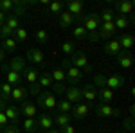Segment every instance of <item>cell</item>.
<instances>
[{
    "label": "cell",
    "instance_id": "obj_49",
    "mask_svg": "<svg viewBox=\"0 0 135 133\" xmlns=\"http://www.w3.org/2000/svg\"><path fill=\"white\" fill-rule=\"evenodd\" d=\"M60 131H61V133H76V128H74L72 124H69V126H65V128H61Z\"/></svg>",
    "mask_w": 135,
    "mask_h": 133
},
{
    "label": "cell",
    "instance_id": "obj_37",
    "mask_svg": "<svg viewBox=\"0 0 135 133\" xmlns=\"http://www.w3.org/2000/svg\"><path fill=\"white\" fill-rule=\"evenodd\" d=\"M128 18L126 16H119V14H115L114 18V25H115V31H119V29H126L128 27Z\"/></svg>",
    "mask_w": 135,
    "mask_h": 133
},
{
    "label": "cell",
    "instance_id": "obj_47",
    "mask_svg": "<svg viewBox=\"0 0 135 133\" xmlns=\"http://www.w3.org/2000/svg\"><path fill=\"white\" fill-rule=\"evenodd\" d=\"M86 40L88 41H94V43H97V41H101V36H99V32H88L86 34Z\"/></svg>",
    "mask_w": 135,
    "mask_h": 133
},
{
    "label": "cell",
    "instance_id": "obj_33",
    "mask_svg": "<svg viewBox=\"0 0 135 133\" xmlns=\"http://www.w3.org/2000/svg\"><path fill=\"white\" fill-rule=\"evenodd\" d=\"M92 85H94V88H95V90H99V88H104V86H106V76H104L103 72H97V74L94 76Z\"/></svg>",
    "mask_w": 135,
    "mask_h": 133
},
{
    "label": "cell",
    "instance_id": "obj_52",
    "mask_svg": "<svg viewBox=\"0 0 135 133\" xmlns=\"http://www.w3.org/2000/svg\"><path fill=\"white\" fill-rule=\"evenodd\" d=\"M45 133H61V131H60V130H54V128H52V130H49V131H45Z\"/></svg>",
    "mask_w": 135,
    "mask_h": 133
},
{
    "label": "cell",
    "instance_id": "obj_22",
    "mask_svg": "<svg viewBox=\"0 0 135 133\" xmlns=\"http://www.w3.org/2000/svg\"><path fill=\"white\" fill-rule=\"evenodd\" d=\"M81 97H83V99H86V101H90V102H95V101H97V90L94 88L92 83L83 85V88H81Z\"/></svg>",
    "mask_w": 135,
    "mask_h": 133
},
{
    "label": "cell",
    "instance_id": "obj_30",
    "mask_svg": "<svg viewBox=\"0 0 135 133\" xmlns=\"http://www.w3.org/2000/svg\"><path fill=\"white\" fill-rule=\"evenodd\" d=\"M51 77H52V83H65V81H67V74H65V70H63L61 67L52 68Z\"/></svg>",
    "mask_w": 135,
    "mask_h": 133
},
{
    "label": "cell",
    "instance_id": "obj_1",
    "mask_svg": "<svg viewBox=\"0 0 135 133\" xmlns=\"http://www.w3.org/2000/svg\"><path fill=\"white\" fill-rule=\"evenodd\" d=\"M61 68L65 70V74H67V81H69L70 86L81 85V81H83V72L79 70V68H76L72 63H70L69 58H63L61 60Z\"/></svg>",
    "mask_w": 135,
    "mask_h": 133
},
{
    "label": "cell",
    "instance_id": "obj_27",
    "mask_svg": "<svg viewBox=\"0 0 135 133\" xmlns=\"http://www.w3.org/2000/svg\"><path fill=\"white\" fill-rule=\"evenodd\" d=\"M16 47H18V43H16V40H15L13 36L2 40V45H0V49L6 52V54H13V52L16 51Z\"/></svg>",
    "mask_w": 135,
    "mask_h": 133
},
{
    "label": "cell",
    "instance_id": "obj_45",
    "mask_svg": "<svg viewBox=\"0 0 135 133\" xmlns=\"http://www.w3.org/2000/svg\"><path fill=\"white\" fill-rule=\"evenodd\" d=\"M27 92L31 93V95H34V97H38V95L42 93V86H40L38 83H32V85H29V88H27Z\"/></svg>",
    "mask_w": 135,
    "mask_h": 133
},
{
    "label": "cell",
    "instance_id": "obj_14",
    "mask_svg": "<svg viewBox=\"0 0 135 133\" xmlns=\"http://www.w3.org/2000/svg\"><path fill=\"white\" fill-rule=\"evenodd\" d=\"M6 67H7L9 70H13V72L22 74V70L27 67V61H25L23 56H15V58H11V60H9V63H6Z\"/></svg>",
    "mask_w": 135,
    "mask_h": 133
},
{
    "label": "cell",
    "instance_id": "obj_5",
    "mask_svg": "<svg viewBox=\"0 0 135 133\" xmlns=\"http://www.w3.org/2000/svg\"><path fill=\"white\" fill-rule=\"evenodd\" d=\"M18 110H20V115H23L25 119H36L38 113H40L36 102H32V101H22L18 104Z\"/></svg>",
    "mask_w": 135,
    "mask_h": 133
},
{
    "label": "cell",
    "instance_id": "obj_32",
    "mask_svg": "<svg viewBox=\"0 0 135 133\" xmlns=\"http://www.w3.org/2000/svg\"><path fill=\"white\" fill-rule=\"evenodd\" d=\"M38 85H40L42 88H51V85H52L51 72H42V74L38 76Z\"/></svg>",
    "mask_w": 135,
    "mask_h": 133
},
{
    "label": "cell",
    "instance_id": "obj_51",
    "mask_svg": "<svg viewBox=\"0 0 135 133\" xmlns=\"http://www.w3.org/2000/svg\"><path fill=\"white\" fill-rule=\"evenodd\" d=\"M6 58H7V54H6V52L0 49V63H4V60H6Z\"/></svg>",
    "mask_w": 135,
    "mask_h": 133
},
{
    "label": "cell",
    "instance_id": "obj_43",
    "mask_svg": "<svg viewBox=\"0 0 135 133\" xmlns=\"http://www.w3.org/2000/svg\"><path fill=\"white\" fill-rule=\"evenodd\" d=\"M0 11L6 14L13 13V0H0Z\"/></svg>",
    "mask_w": 135,
    "mask_h": 133
},
{
    "label": "cell",
    "instance_id": "obj_39",
    "mask_svg": "<svg viewBox=\"0 0 135 133\" xmlns=\"http://www.w3.org/2000/svg\"><path fill=\"white\" fill-rule=\"evenodd\" d=\"M34 40H36V43H47V41H49V34H47L45 29H36Z\"/></svg>",
    "mask_w": 135,
    "mask_h": 133
},
{
    "label": "cell",
    "instance_id": "obj_34",
    "mask_svg": "<svg viewBox=\"0 0 135 133\" xmlns=\"http://www.w3.org/2000/svg\"><path fill=\"white\" fill-rule=\"evenodd\" d=\"M60 49H61L63 54L70 56V54H74V52H76V43H74L72 40H65V41L61 43V47H60Z\"/></svg>",
    "mask_w": 135,
    "mask_h": 133
},
{
    "label": "cell",
    "instance_id": "obj_3",
    "mask_svg": "<svg viewBox=\"0 0 135 133\" xmlns=\"http://www.w3.org/2000/svg\"><path fill=\"white\" fill-rule=\"evenodd\" d=\"M56 104H58V101H56V97H54V93L52 92H43L38 95V108H45V110H49V113L54 112L56 110Z\"/></svg>",
    "mask_w": 135,
    "mask_h": 133
},
{
    "label": "cell",
    "instance_id": "obj_2",
    "mask_svg": "<svg viewBox=\"0 0 135 133\" xmlns=\"http://www.w3.org/2000/svg\"><path fill=\"white\" fill-rule=\"evenodd\" d=\"M72 58H69L70 60V63H72L76 68H79L81 72H92L94 68H92V65L88 63V60H86V56H85V52L83 51H76L74 54H70Z\"/></svg>",
    "mask_w": 135,
    "mask_h": 133
},
{
    "label": "cell",
    "instance_id": "obj_20",
    "mask_svg": "<svg viewBox=\"0 0 135 133\" xmlns=\"http://www.w3.org/2000/svg\"><path fill=\"white\" fill-rule=\"evenodd\" d=\"M36 121H38V126H40V130H45V131H49L54 128V121H52L51 113H38V117H36Z\"/></svg>",
    "mask_w": 135,
    "mask_h": 133
},
{
    "label": "cell",
    "instance_id": "obj_18",
    "mask_svg": "<svg viewBox=\"0 0 135 133\" xmlns=\"http://www.w3.org/2000/svg\"><path fill=\"white\" fill-rule=\"evenodd\" d=\"M67 13H70L74 18H81L83 16V2L81 0H70L67 4Z\"/></svg>",
    "mask_w": 135,
    "mask_h": 133
},
{
    "label": "cell",
    "instance_id": "obj_41",
    "mask_svg": "<svg viewBox=\"0 0 135 133\" xmlns=\"http://www.w3.org/2000/svg\"><path fill=\"white\" fill-rule=\"evenodd\" d=\"M114 18H115L114 9H104L103 13H99V20H101V23H103V22H114Z\"/></svg>",
    "mask_w": 135,
    "mask_h": 133
},
{
    "label": "cell",
    "instance_id": "obj_21",
    "mask_svg": "<svg viewBox=\"0 0 135 133\" xmlns=\"http://www.w3.org/2000/svg\"><path fill=\"white\" fill-rule=\"evenodd\" d=\"M103 51H104V54H108V56L115 58V56L121 52V47H119V41H117V38H112V40L106 41V43L103 45Z\"/></svg>",
    "mask_w": 135,
    "mask_h": 133
},
{
    "label": "cell",
    "instance_id": "obj_50",
    "mask_svg": "<svg viewBox=\"0 0 135 133\" xmlns=\"http://www.w3.org/2000/svg\"><path fill=\"white\" fill-rule=\"evenodd\" d=\"M6 18H7V14H6V13H2V11H0V27H2V25H4V22H6Z\"/></svg>",
    "mask_w": 135,
    "mask_h": 133
},
{
    "label": "cell",
    "instance_id": "obj_10",
    "mask_svg": "<svg viewBox=\"0 0 135 133\" xmlns=\"http://www.w3.org/2000/svg\"><path fill=\"white\" fill-rule=\"evenodd\" d=\"M4 113H6V117H7V121H9L13 126H18L20 124V110H18V106L16 104H7L6 106V110H4Z\"/></svg>",
    "mask_w": 135,
    "mask_h": 133
},
{
    "label": "cell",
    "instance_id": "obj_7",
    "mask_svg": "<svg viewBox=\"0 0 135 133\" xmlns=\"http://www.w3.org/2000/svg\"><path fill=\"white\" fill-rule=\"evenodd\" d=\"M95 115H99V117H119L121 112L115 110V108H112L110 104L97 102V104H95Z\"/></svg>",
    "mask_w": 135,
    "mask_h": 133
},
{
    "label": "cell",
    "instance_id": "obj_38",
    "mask_svg": "<svg viewBox=\"0 0 135 133\" xmlns=\"http://www.w3.org/2000/svg\"><path fill=\"white\" fill-rule=\"evenodd\" d=\"M72 34H74L76 40H86V34L88 32H86V29H85L83 25H76L72 29Z\"/></svg>",
    "mask_w": 135,
    "mask_h": 133
},
{
    "label": "cell",
    "instance_id": "obj_16",
    "mask_svg": "<svg viewBox=\"0 0 135 133\" xmlns=\"http://www.w3.org/2000/svg\"><path fill=\"white\" fill-rule=\"evenodd\" d=\"M49 113V112H47ZM52 121H54V124L61 130V128H65V126H69V124L72 122V117H70V113H58V112H52L51 113Z\"/></svg>",
    "mask_w": 135,
    "mask_h": 133
},
{
    "label": "cell",
    "instance_id": "obj_23",
    "mask_svg": "<svg viewBox=\"0 0 135 133\" xmlns=\"http://www.w3.org/2000/svg\"><path fill=\"white\" fill-rule=\"evenodd\" d=\"M58 18H60V20H58L60 27H61V29H65V31H67V29H70V27L74 25V16L70 14V13H67V11L60 13V14H58Z\"/></svg>",
    "mask_w": 135,
    "mask_h": 133
},
{
    "label": "cell",
    "instance_id": "obj_11",
    "mask_svg": "<svg viewBox=\"0 0 135 133\" xmlns=\"http://www.w3.org/2000/svg\"><path fill=\"white\" fill-rule=\"evenodd\" d=\"M97 32H99V36H101V40H112L114 38V34L117 31H115V25L114 22H103L101 25H99V29H97Z\"/></svg>",
    "mask_w": 135,
    "mask_h": 133
},
{
    "label": "cell",
    "instance_id": "obj_19",
    "mask_svg": "<svg viewBox=\"0 0 135 133\" xmlns=\"http://www.w3.org/2000/svg\"><path fill=\"white\" fill-rule=\"evenodd\" d=\"M65 95H67V101L70 104H76V102H81V88L79 86H67L65 90Z\"/></svg>",
    "mask_w": 135,
    "mask_h": 133
},
{
    "label": "cell",
    "instance_id": "obj_24",
    "mask_svg": "<svg viewBox=\"0 0 135 133\" xmlns=\"http://www.w3.org/2000/svg\"><path fill=\"white\" fill-rule=\"evenodd\" d=\"M22 72H23V77H22V79H25L29 85L38 83V76H40V74H38V68H36V67H25Z\"/></svg>",
    "mask_w": 135,
    "mask_h": 133
},
{
    "label": "cell",
    "instance_id": "obj_28",
    "mask_svg": "<svg viewBox=\"0 0 135 133\" xmlns=\"http://www.w3.org/2000/svg\"><path fill=\"white\" fill-rule=\"evenodd\" d=\"M97 99H99V102H104V104H110V101L114 99V92L110 90V88H99L97 90Z\"/></svg>",
    "mask_w": 135,
    "mask_h": 133
},
{
    "label": "cell",
    "instance_id": "obj_36",
    "mask_svg": "<svg viewBox=\"0 0 135 133\" xmlns=\"http://www.w3.org/2000/svg\"><path fill=\"white\" fill-rule=\"evenodd\" d=\"M70 110H72V104L65 99V101H58L54 112H58V113H70Z\"/></svg>",
    "mask_w": 135,
    "mask_h": 133
},
{
    "label": "cell",
    "instance_id": "obj_35",
    "mask_svg": "<svg viewBox=\"0 0 135 133\" xmlns=\"http://www.w3.org/2000/svg\"><path fill=\"white\" fill-rule=\"evenodd\" d=\"M13 38L16 40V43H20V41H25L27 38H29V32H27L25 27H18L16 31L13 32Z\"/></svg>",
    "mask_w": 135,
    "mask_h": 133
},
{
    "label": "cell",
    "instance_id": "obj_42",
    "mask_svg": "<svg viewBox=\"0 0 135 133\" xmlns=\"http://www.w3.org/2000/svg\"><path fill=\"white\" fill-rule=\"evenodd\" d=\"M51 88H52V93H58V95H65L67 85H65V83H52Z\"/></svg>",
    "mask_w": 135,
    "mask_h": 133
},
{
    "label": "cell",
    "instance_id": "obj_26",
    "mask_svg": "<svg viewBox=\"0 0 135 133\" xmlns=\"http://www.w3.org/2000/svg\"><path fill=\"white\" fill-rule=\"evenodd\" d=\"M27 7H29V0H13V14L15 16L23 14Z\"/></svg>",
    "mask_w": 135,
    "mask_h": 133
},
{
    "label": "cell",
    "instance_id": "obj_46",
    "mask_svg": "<svg viewBox=\"0 0 135 133\" xmlns=\"http://www.w3.org/2000/svg\"><path fill=\"white\" fill-rule=\"evenodd\" d=\"M2 133H22V130L18 128V126H13V124H7L4 130H2Z\"/></svg>",
    "mask_w": 135,
    "mask_h": 133
},
{
    "label": "cell",
    "instance_id": "obj_13",
    "mask_svg": "<svg viewBox=\"0 0 135 133\" xmlns=\"http://www.w3.org/2000/svg\"><path fill=\"white\" fill-rule=\"evenodd\" d=\"M132 11H133V2L132 0H121L115 4L114 13L119 16H128V14H132Z\"/></svg>",
    "mask_w": 135,
    "mask_h": 133
},
{
    "label": "cell",
    "instance_id": "obj_40",
    "mask_svg": "<svg viewBox=\"0 0 135 133\" xmlns=\"http://www.w3.org/2000/svg\"><path fill=\"white\" fill-rule=\"evenodd\" d=\"M49 11H51L52 14H60L65 11V4L63 2H51L49 4Z\"/></svg>",
    "mask_w": 135,
    "mask_h": 133
},
{
    "label": "cell",
    "instance_id": "obj_17",
    "mask_svg": "<svg viewBox=\"0 0 135 133\" xmlns=\"http://www.w3.org/2000/svg\"><path fill=\"white\" fill-rule=\"evenodd\" d=\"M27 97H29V92H27V86H13V92H11V101L18 102L20 104L22 101H27Z\"/></svg>",
    "mask_w": 135,
    "mask_h": 133
},
{
    "label": "cell",
    "instance_id": "obj_15",
    "mask_svg": "<svg viewBox=\"0 0 135 133\" xmlns=\"http://www.w3.org/2000/svg\"><path fill=\"white\" fill-rule=\"evenodd\" d=\"M115 61H117V65H119L121 68H130V67L133 65V56H132L130 51H121L115 56Z\"/></svg>",
    "mask_w": 135,
    "mask_h": 133
},
{
    "label": "cell",
    "instance_id": "obj_29",
    "mask_svg": "<svg viewBox=\"0 0 135 133\" xmlns=\"http://www.w3.org/2000/svg\"><path fill=\"white\" fill-rule=\"evenodd\" d=\"M22 126H23V131H27V133H36L38 130H40L36 119H23Z\"/></svg>",
    "mask_w": 135,
    "mask_h": 133
},
{
    "label": "cell",
    "instance_id": "obj_4",
    "mask_svg": "<svg viewBox=\"0 0 135 133\" xmlns=\"http://www.w3.org/2000/svg\"><path fill=\"white\" fill-rule=\"evenodd\" d=\"M81 25H83L86 32H95L101 25V20H99V13H88V14H83V20H81Z\"/></svg>",
    "mask_w": 135,
    "mask_h": 133
},
{
    "label": "cell",
    "instance_id": "obj_48",
    "mask_svg": "<svg viewBox=\"0 0 135 133\" xmlns=\"http://www.w3.org/2000/svg\"><path fill=\"white\" fill-rule=\"evenodd\" d=\"M9 124V121H7V117H6V113L0 112V130H4L6 126Z\"/></svg>",
    "mask_w": 135,
    "mask_h": 133
},
{
    "label": "cell",
    "instance_id": "obj_12",
    "mask_svg": "<svg viewBox=\"0 0 135 133\" xmlns=\"http://www.w3.org/2000/svg\"><path fill=\"white\" fill-rule=\"evenodd\" d=\"M25 61H31L34 63V65H40L42 67L43 65V52L38 49V47H31V49H27V52H25Z\"/></svg>",
    "mask_w": 135,
    "mask_h": 133
},
{
    "label": "cell",
    "instance_id": "obj_8",
    "mask_svg": "<svg viewBox=\"0 0 135 133\" xmlns=\"http://www.w3.org/2000/svg\"><path fill=\"white\" fill-rule=\"evenodd\" d=\"M2 70H4V74H6V83H7V85H11V86H20L22 83H23L22 74L9 70V68L6 67V63H2Z\"/></svg>",
    "mask_w": 135,
    "mask_h": 133
},
{
    "label": "cell",
    "instance_id": "obj_9",
    "mask_svg": "<svg viewBox=\"0 0 135 133\" xmlns=\"http://www.w3.org/2000/svg\"><path fill=\"white\" fill-rule=\"evenodd\" d=\"M123 86H124V76H123V74L106 76V88H110L112 92H114V90H121Z\"/></svg>",
    "mask_w": 135,
    "mask_h": 133
},
{
    "label": "cell",
    "instance_id": "obj_31",
    "mask_svg": "<svg viewBox=\"0 0 135 133\" xmlns=\"http://www.w3.org/2000/svg\"><path fill=\"white\" fill-rule=\"evenodd\" d=\"M4 23H6V25L9 27L11 31L15 32V31H16V29H18V27H20V18H18V16H15L13 13H9V14H7V18H6V22H4Z\"/></svg>",
    "mask_w": 135,
    "mask_h": 133
},
{
    "label": "cell",
    "instance_id": "obj_25",
    "mask_svg": "<svg viewBox=\"0 0 135 133\" xmlns=\"http://www.w3.org/2000/svg\"><path fill=\"white\" fill-rule=\"evenodd\" d=\"M117 41H119V47L123 49V51H130L132 47H133V34H130V32H124V34H121L119 38H117Z\"/></svg>",
    "mask_w": 135,
    "mask_h": 133
},
{
    "label": "cell",
    "instance_id": "obj_6",
    "mask_svg": "<svg viewBox=\"0 0 135 133\" xmlns=\"http://www.w3.org/2000/svg\"><path fill=\"white\" fill-rule=\"evenodd\" d=\"M88 112H90V106L86 104L85 101L81 102H76V104H72V110H70V117L72 119H76V121H83L85 117L88 115Z\"/></svg>",
    "mask_w": 135,
    "mask_h": 133
},
{
    "label": "cell",
    "instance_id": "obj_44",
    "mask_svg": "<svg viewBox=\"0 0 135 133\" xmlns=\"http://www.w3.org/2000/svg\"><path fill=\"white\" fill-rule=\"evenodd\" d=\"M135 128V121L132 115H128V117H124V121H123V130H128V131H132Z\"/></svg>",
    "mask_w": 135,
    "mask_h": 133
}]
</instances>
